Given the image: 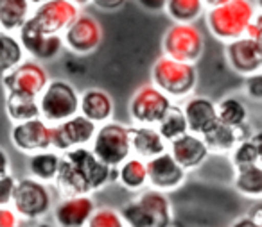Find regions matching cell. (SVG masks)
<instances>
[{
  "mask_svg": "<svg viewBox=\"0 0 262 227\" xmlns=\"http://www.w3.org/2000/svg\"><path fill=\"white\" fill-rule=\"evenodd\" d=\"M115 181L117 166L102 163L92 152L90 145H83L61 152V163L54 184L61 197H69V195H92Z\"/></svg>",
  "mask_w": 262,
  "mask_h": 227,
  "instance_id": "cell-1",
  "label": "cell"
},
{
  "mask_svg": "<svg viewBox=\"0 0 262 227\" xmlns=\"http://www.w3.org/2000/svg\"><path fill=\"white\" fill-rule=\"evenodd\" d=\"M124 225L129 227H169L174 220L169 193L147 186L135 193L119 209Z\"/></svg>",
  "mask_w": 262,
  "mask_h": 227,
  "instance_id": "cell-2",
  "label": "cell"
},
{
  "mask_svg": "<svg viewBox=\"0 0 262 227\" xmlns=\"http://www.w3.org/2000/svg\"><path fill=\"white\" fill-rule=\"evenodd\" d=\"M255 13L257 8L251 0H228L225 4L207 9L203 18L208 33L221 43H228L246 34Z\"/></svg>",
  "mask_w": 262,
  "mask_h": 227,
  "instance_id": "cell-3",
  "label": "cell"
},
{
  "mask_svg": "<svg viewBox=\"0 0 262 227\" xmlns=\"http://www.w3.org/2000/svg\"><path fill=\"white\" fill-rule=\"evenodd\" d=\"M149 81L160 88L171 100L182 102L196 91L198 68L196 63L178 61L162 54L151 66Z\"/></svg>",
  "mask_w": 262,
  "mask_h": 227,
  "instance_id": "cell-4",
  "label": "cell"
},
{
  "mask_svg": "<svg viewBox=\"0 0 262 227\" xmlns=\"http://www.w3.org/2000/svg\"><path fill=\"white\" fill-rule=\"evenodd\" d=\"M90 148L102 163L110 166H119L124 159L129 158L131 152V125L122 122L108 120L99 123Z\"/></svg>",
  "mask_w": 262,
  "mask_h": 227,
  "instance_id": "cell-5",
  "label": "cell"
},
{
  "mask_svg": "<svg viewBox=\"0 0 262 227\" xmlns=\"http://www.w3.org/2000/svg\"><path fill=\"white\" fill-rule=\"evenodd\" d=\"M40 116L51 125L79 113V91L65 79H52L38 95Z\"/></svg>",
  "mask_w": 262,
  "mask_h": 227,
  "instance_id": "cell-6",
  "label": "cell"
},
{
  "mask_svg": "<svg viewBox=\"0 0 262 227\" xmlns=\"http://www.w3.org/2000/svg\"><path fill=\"white\" fill-rule=\"evenodd\" d=\"M13 209L26 220H40L47 216L54 208V193L47 183L34 177L16 181L13 193Z\"/></svg>",
  "mask_w": 262,
  "mask_h": 227,
  "instance_id": "cell-7",
  "label": "cell"
},
{
  "mask_svg": "<svg viewBox=\"0 0 262 227\" xmlns=\"http://www.w3.org/2000/svg\"><path fill=\"white\" fill-rule=\"evenodd\" d=\"M162 54L178 61L198 63L205 54V38L196 23H176L162 36Z\"/></svg>",
  "mask_w": 262,
  "mask_h": 227,
  "instance_id": "cell-8",
  "label": "cell"
},
{
  "mask_svg": "<svg viewBox=\"0 0 262 227\" xmlns=\"http://www.w3.org/2000/svg\"><path fill=\"white\" fill-rule=\"evenodd\" d=\"M171 98L153 83H146L131 95L127 111L133 125H158L167 109L172 106Z\"/></svg>",
  "mask_w": 262,
  "mask_h": 227,
  "instance_id": "cell-9",
  "label": "cell"
},
{
  "mask_svg": "<svg viewBox=\"0 0 262 227\" xmlns=\"http://www.w3.org/2000/svg\"><path fill=\"white\" fill-rule=\"evenodd\" d=\"M49 73L36 59H24L18 66L2 75L6 93H22L38 97L49 83Z\"/></svg>",
  "mask_w": 262,
  "mask_h": 227,
  "instance_id": "cell-10",
  "label": "cell"
},
{
  "mask_svg": "<svg viewBox=\"0 0 262 227\" xmlns=\"http://www.w3.org/2000/svg\"><path fill=\"white\" fill-rule=\"evenodd\" d=\"M63 43L70 52L77 56L92 54L102 43V26L99 20L86 13H79L77 18L63 31Z\"/></svg>",
  "mask_w": 262,
  "mask_h": 227,
  "instance_id": "cell-11",
  "label": "cell"
},
{
  "mask_svg": "<svg viewBox=\"0 0 262 227\" xmlns=\"http://www.w3.org/2000/svg\"><path fill=\"white\" fill-rule=\"evenodd\" d=\"M18 40L22 43L24 51L36 61H52L58 58L63 51L61 34H47L41 31V27L33 20V16L26 20L22 27L18 29Z\"/></svg>",
  "mask_w": 262,
  "mask_h": 227,
  "instance_id": "cell-12",
  "label": "cell"
},
{
  "mask_svg": "<svg viewBox=\"0 0 262 227\" xmlns=\"http://www.w3.org/2000/svg\"><path fill=\"white\" fill-rule=\"evenodd\" d=\"M147 186L155 190L171 193L182 188L187 181V172L178 161L171 156V152L165 150L155 158L147 159Z\"/></svg>",
  "mask_w": 262,
  "mask_h": 227,
  "instance_id": "cell-13",
  "label": "cell"
},
{
  "mask_svg": "<svg viewBox=\"0 0 262 227\" xmlns=\"http://www.w3.org/2000/svg\"><path fill=\"white\" fill-rule=\"evenodd\" d=\"M95 131H97V123L77 113L52 125V148H56L58 152H67L74 147L90 145Z\"/></svg>",
  "mask_w": 262,
  "mask_h": 227,
  "instance_id": "cell-14",
  "label": "cell"
},
{
  "mask_svg": "<svg viewBox=\"0 0 262 227\" xmlns=\"http://www.w3.org/2000/svg\"><path fill=\"white\" fill-rule=\"evenodd\" d=\"M81 8L72 0H47L31 13L33 20L47 34H63V31L77 18Z\"/></svg>",
  "mask_w": 262,
  "mask_h": 227,
  "instance_id": "cell-15",
  "label": "cell"
},
{
  "mask_svg": "<svg viewBox=\"0 0 262 227\" xmlns=\"http://www.w3.org/2000/svg\"><path fill=\"white\" fill-rule=\"evenodd\" d=\"M225 58L228 66L239 75L246 77L250 73L262 70V43L250 36H241L225 43Z\"/></svg>",
  "mask_w": 262,
  "mask_h": 227,
  "instance_id": "cell-16",
  "label": "cell"
},
{
  "mask_svg": "<svg viewBox=\"0 0 262 227\" xmlns=\"http://www.w3.org/2000/svg\"><path fill=\"white\" fill-rule=\"evenodd\" d=\"M11 141L20 152L26 154L52 148V125L41 116L15 122L11 129Z\"/></svg>",
  "mask_w": 262,
  "mask_h": 227,
  "instance_id": "cell-17",
  "label": "cell"
},
{
  "mask_svg": "<svg viewBox=\"0 0 262 227\" xmlns=\"http://www.w3.org/2000/svg\"><path fill=\"white\" fill-rule=\"evenodd\" d=\"M95 208L97 204L92 195H69L61 197L58 204H54L52 218L61 227H84L88 225Z\"/></svg>",
  "mask_w": 262,
  "mask_h": 227,
  "instance_id": "cell-18",
  "label": "cell"
},
{
  "mask_svg": "<svg viewBox=\"0 0 262 227\" xmlns=\"http://www.w3.org/2000/svg\"><path fill=\"white\" fill-rule=\"evenodd\" d=\"M183 109V115L187 118V125H189L190 133H196L203 136L208 129L219 122L217 118V102L212 100L210 97L205 95H189L180 102Z\"/></svg>",
  "mask_w": 262,
  "mask_h": 227,
  "instance_id": "cell-19",
  "label": "cell"
},
{
  "mask_svg": "<svg viewBox=\"0 0 262 227\" xmlns=\"http://www.w3.org/2000/svg\"><path fill=\"white\" fill-rule=\"evenodd\" d=\"M167 150L171 152V156L187 170H196L203 165L210 156L207 143H205L203 136L196 133H185L182 136H178L176 140L169 141Z\"/></svg>",
  "mask_w": 262,
  "mask_h": 227,
  "instance_id": "cell-20",
  "label": "cell"
},
{
  "mask_svg": "<svg viewBox=\"0 0 262 227\" xmlns=\"http://www.w3.org/2000/svg\"><path fill=\"white\" fill-rule=\"evenodd\" d=\"M79 113L99 125L113 118L115 102L102 88H86L79 93Z\"/></svg>",
  "mask_w": 262,
  "mask_h": 227,
  "instance_id": "cell-21",
  "label": "cell"
},
{
  "mask_svg": "<svg viewBox=\"0 0 262 227\" xmlns=\"http://www.w3.org/2000/svg\"><path fill=\"white\" fill-rule=\"evenodd\" d=\"M169 143L157 125H131V152L142 159H151L165 152Z\"/></svg>",
  "mask_w": 262,
  "mask_h": 227,
  "instance_id": "cell-22",
  "label": "cell"
},
{
  "mask_svg": "<svg viewBox=\"0 0 262 227\" xmlns=\"http://www.w3.org/2000/svg\"><path fill=\"white\" fill-rule=\"evenodd\" d=\"M251 131L248 127H232L223 122H217L212 129L203 134V140L207 143L210 154H230L237 143L244 138L250 136Z\"/></svg>",
  "mask_w": 262,
  "mask_h": 227,
  "instance_id": "cell-23",
  "label": "cell"
},
{
  "mask_svg": "<svg viewBox=\"0 0 262 227\" xmlns=\"http://www.w3.org/2000/svg\"><path fill=\"white\" fill-rule=\"evenodd\" d=\"M120 188H124L129 193H139L140 190L147 188V165L146 159L131 154L117 166V181Z\"/></svg>",
  "mask_w": 262,
  "mask_h": 227,
  "instance_id": "cell-24",
  "label": "cell"
},
{
  "mask_svg": "<svg viewBox=\"0 0 262 227\" xmlns=\"http://www.w3.org/2000/svg\"><path fill=\"white\" fill-rule=\"evenodd\" d=\"M59 163H61V152H58L56 148H45V150L29 154L27 170H29L31 177L51 184L58 175Z\"/></svg>",
  "mask_w": 262,
  "mask_h": 227,
  "instance_id": "cell-25",
  "label": "cell"
},
{
  "mask_svg": "<svg viewBox=\"0 0 262 227\" xmlns=\"http://www.w3.org/2000/svg\"><path fill=\"white\" fill-rule=\"evenodd\" d=\"M233 172V188L237 193L251 200H262V163L241 166Z\"/></svg>",
  "mask_w": 262,
  "mask_h": 227,
  "instance_id": "cell-26",
  "label": "cell"
},
{
  "mask_svg": "<svg viewBox=\"0 0 262 227\" xmlns=\"http://www.w3.org/2000/svg\"><path fill=\"white\" fill-rule=\"evenodd\" d=\"M33 13L29 0H0V29L13 33L26 23Z\"/></svg>",
  "mask_w": 262,
  "mask_h": 227,
  "instance_id": "cell-27",
  "label": "cell"
},
{
  "mask_svg": "<svg viewBox=\"0 0 262 227\" xmlns=\"http://www.w3.org/2000/svg\"><path fill=\"white\" fill-rule=\"evenodd\" d=\"M164 11L176 23H196L203 18L207 6L203 0H165Z\"/></svg>",
  "mask_w": 262,
  "mask_h": 227,
  "instance_id": "cell-28",
  "label": "cell"
},
{
  "mask_svg": "<svg viewBox=\"0 0 262 227\" xmlns=\"http://www.w3.org/2000/svg\"><path fill=\"white\" fill-rule=\"evenodd\" d=\"M217 118L219 122L232 127H248L250 122V108L243 98L235 95L221 98L217 102Z\"/></svg>",
  "mask_w": 262,
  "mask_h": 227,
  "instance_id": "cell-29",
  "label": "cell"
},
{
  "mask_svg": "<svg viewBox=\"0 0 262 227\" xmlns=\"http://www.w3.org/2000/svg\"><path fill=\"white\" fill-rule=\"evenodd\" d=\"M6 111L13 122H24V120L40 116V106L38 97L22 93H6Z\"/></svg>",
  "mask_w": 262,
  "mask_h": 227,
  "instance_id": "cell-30",
  "label": "cell"
},
{
  "mask_svg": "<svg viewBox=\"0 0 262 227\" xmlns=\"http://www.w3.org/2000/svg\"><path fill=\"white\" fill-rule=\"evenodd\" d=\"M24 56L26 51L18 38L8 31H0V77L18 66L24 61Z\"/></svg>",
  "mask_w": 262,
  "mask_h": 227,
  "instance_id": "cell-31",
  "label": "cell"
},
{
  "mask_svg": "<svg viewBox=\"0 0 262 227\" xmlns=\"http://www.w3.org/2000/svg\"><path fill=\"white\" fill-rule=\"evenodd\" d=\"M157 129L160 131V134L164 136V140L172 141L182 134L189 133V125H187V118L183 115V109L180 106V102H172V106L167 109V113L164 115V118L158 122Z\"/></svg>",
  "mask_w": 262,
  "mask_h": 227,
  "instance_id": "cell-32",
  "label": "cell"
},
{
  "mask_svg": "<svg viewBox=\"0 0 262 227\" xmlns=\"http://www.w3.org/2000/svg\"><path fill=\"white\" fill-rule=\"evenodd\" d=\"M230 163H232L233 170L241 168V166H246V165H253V163H258V154H257V148H255L253 141L250 140V136L241 140L239 143L233 147V150L228 154Z\"/></svg>",
  "mask_w": 262,
  "mask_h": 227,
  "instance_id": "cell-33",
  "label": "cell"
},
{
  "mask_svg": "<svg viewBox=\"0 0 262 227\" xmlns=\"http://www.w3.org/2000/svg\"><path fill=\"white\" fill-rule=\"evenodd\" d=\"M124 220L119 209L113 208H95L88 220V227H122Z\"/></svg>",
  "mask_w": 262,
  "mask_h": 227,
  "instance_id": "cell-34",
  "label": "cell"
},
{
  "mask_svg": "<svg viewBox=\"0 0 262 227\" xmlns=\"http://www.w3.org/2000/svg\"><path fill=\"white\" fill-rule=\"evenodd\" d=\"M244 95L251 102H262V70L244 77Z\"/></svg>",
  "mask_w": 262,
  "mask_h": 227,
  "instance_id": "cell-35",
  "label": "cell"
},
{
  "mask_svg": "<svg viewBox=\"0 0 262 227\" xmlns=\"http://www.w3.org/2000/svg\"><path fill=\"white\" fill-rule=\"evenodd\" d=\"M16 179L11 173L0 175V206H11L13 193H15Z\"/></svg>",
  "mask_w": 262,
  "mask_h": 227,
  "instance_id": "cell-36",
  "label": "cell"
},
{
  "mask_svg": "<svg viewBox=\"0 0 262 227\" xmlns=\"http://www.w3.org/2000/svg\"><path fill=\"white\" fill-rule=\"evenodd\" d=\"M246 36L253 38V40L260 41L262 43V11H257L253 16V20L250 22L246 31Z\"/></svg>",
  "mask_w": 262,
  "mask_h": 227,
  "instance_id": "cell-37",
  "label": "cell"
},
{
  "mask_svg": "<svg viewBox=\"0 0 262 227\" xmlns=\"http://www.w3.org/2000/svg\"><path fill=\"white\" fill-rule=\"evenodd\" d=\"M18 223V215L9 206H0V227H13Z\"/></svg>",
  "mask_w": 262,
  "mask_h": 227,
  "instance_id": "cell-38",
  "label": "cell"
},
{
  "mask_svg": "<svg viewBox=\"0 0 262 227\" xmlns=\"http://www.w3.org/2000/svg\"><path fill=\"white\" fill-rule=\"evenodd\" d=\"M127 0H92V4L101 11H117V9L124 8Z\"/></svg>",
  "mask_w": 262,
  "mask_h": 227,
  "instance_id": "cell-39",
  "label": "cell"
},
{
  "mask_svg": "<svg viewBox=\"0 0 262 227\" xmlns=\"http://www.w3.org/2000/svg\"><path fill=\"white\" fill-rule=\"evenodd\" d=\"M137 2L147 11H164L165 8V0H137Z\"/></svg>",
  "mask_w": 262,
  "mask_h": 227,
  "instance_id": "cell-40",
  "label": "cell"
},
{
  "mask_svg": "<svg viewBox=\"0 0 262 227\" xmlns=\"http://www.w3.org/2000/svg\"><path fill=\"white\" fill-rule=\"evenodd\" d=\"M248 216L255 222L257 227H262V202H257V204L251 206V209L248 211Z\"/></svg>",
  "mask_w": 262,
  "mask_h": 227,
  "instance_id": "cell-41",
  "label": "cell"
},
{
  "mask_svg": "<svg viewBox=\"0 0 262 227\" xmlns=\"http://www.w3.org/2000/svg\"><path fill=\"white\" fill-rule=\"evenodd\" d=\"M250 140L253 141L255 148H257L258 163H262V129H258V131H251V133H250Z\"/></svg>",
  "mask_w": 262,
  "mask_h": 227,
  "instance_id": "cell-42",
  "label": "cell"
},
{
  "mask_svg": "<svg viewBox=\"0 0 262 227\" xmlns=\"http://www.w3.org/2000/svg\"><path fill=\"white\" fill-rule=\"evenodd\" d=\"M8 172H9V158L4 148H0V175H4Z\"/></svg>",
  "mask_w": 262,
  "mask_h": 227,
  "instance_id": "cell-43",
  "label": "cell"
},
{
  "mask_svg": "<svg viewBox=\"0 0 262 227\" xmlns=\"http://www.w3.org/2000/svg\"><path fill=\"white\" fill-rule=\"evenodd\" d=\"M233 225H239V227H257V225H255V222L248 215H244L241 220H235V222H233Z\"/></svg>",
  "mask_w": 262,
  "mask_h": 227,
  "instance_id": "cell-44",
  "label": "cell"
},
{
  "mask_svg": "<svg viewBox=\"0 0 262 227\" xmlns=\"http://www.w3.org/2000/svg\"><path fill=\"white\" fill-rule=\"evenodd\" d=\"M203 2H205V6H207V9H210V8H215V6L225 4L228 0H203Z\"/></svg>",
  "mask_w": 262,
  "mask_h": 227,
  "instance_id": "cell-45",
  "label": "cell"
},
{
  "mask_svg": "<svg viewBox=\"0 0 262 227\" xmlns=\"http://www.w3.org/2000/svg\"><path fill=\"white\" fill-rule=\"evenodd\" d=\"M74 4H77L79 8H83V6H88V4H92V0H72Z\"/></svg>",
  "mask_w": 262,
  "mask_h": 227,
  "instance_id": "cell-46",
  "label": "cell"
},
{
  "mask_svg": "<svg viewBox=\"0 0 262 227\" xmlns=\"http://www.w3.org/2000/svg\"><path fill=\"white\" fill-rule=\"evenodd\" d=\"M29 2H31V6H33V8H36V6L43 4V2H47V0H29Z\"/></svg>",
  "mask_w": 262,
  "mask_h": 227,
  "instance_id": "cell-47",
  "label": "cell"
},
{
  "mask_svg": "<svg viewBox=\"0 0 262 227\" xmlns=\"http://www.w3.org/2000/svg\"><path fill=\"white\" fill-rule=\"evenodd\" d=\"M255 8L257 11H262V0H255Z\"/></svg>",
  "mask_w": 262,
  "mask_h": 227,
  "instance_id": "cell-48",
  "label": "cell"
}]
</instances>
